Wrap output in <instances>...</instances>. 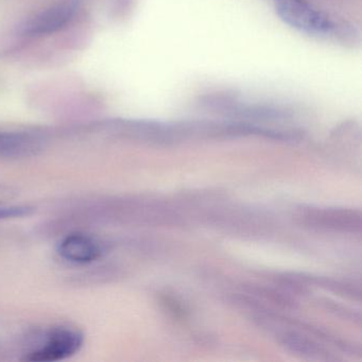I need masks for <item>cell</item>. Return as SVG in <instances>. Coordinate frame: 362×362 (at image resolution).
Masks as SVG:
<instances>
[{"label": "cell", "mask_w": 362, "mask_h": 362, "mask_svg": "<svg viewBox=\"0 0 362 362\" xmlns=\"http://www.w3.org/2000/svg\"><path fill=\"white\" fill-rule=\"evenodd\" d=\"M273 4L281 20L296 30L317 37L340 35L337 23L305 0H273Z\"/></svg>", "instance_id": "obj_1"}, {"label": "cell", "mask_w": 362, "mask_h": 362, "mask_svg": "<svg viewBox=\"0 0 362 362\" xmlns=\"http://www.w3.org/2000/svg\"><path fill=\"white\" fill-rule=\"evenodd\" d=\"M83 343L80 332L67 328L54 330L48 337L43 346L27 356L29 361H58L71 357L79 351Z\"/></svg>", "instance_id": "obj_2"}, {"label": "cell", "mask_w": 362, "mask_h": 362, "mask_svg": "<svg viewBox=\"0 0 362 362\" xmlns=\"http://www.w3.org/2000/svg\"><path fill=\"white\" fill-rule=\"evenodd\" d=\"M77 7V0H62L33 18L25 27L24 35L42 37L57 33L73 20Z\"/></svg>", "instance_id": "obj_3"}, {"label": "cell", "mask_w": 362, "mask_h": 362, "mask_svg": "<svg viewBox=\"0 0 362 362\" xmlns=\"http://www.w3.org/2000/svg\"><path fill=\"white\" fill-rule=\"evenodd\" d=\"M61 257L74 264H90L98 259L101 249L98 243L82 234H73L65 237L58 247Z\"/></svg>", "instance_id": "obj_4"}, {"label": "cell", "mask_w": 362, "mask_h": 362, "mask_svg": "<svg viewBox=\"0 0 362 362\" xmlns=\"http://www.w3.org/2000/svg\"><path fill=\"white\" fill-rule=\"evenodd\" d=\"M42 141L29 133L0 132V158L33 156L41 149Z\"/></svg>", "instance_id": "obj_5"}, {"label": "cell", "mask_w": 362, "mask_h": 362, "mask_svg": "<svg viewBox=\"0 0 362 362\" xmlns=\"http://www.w3.org/2000/svg\"><path fill=\"white\" fill-rule=\"evenodd\" d=\"M33 209L26 206L0 207V219L24 217L29 215Z\"/></svg>", "instance_id": "obj_6"}]
</instances>
